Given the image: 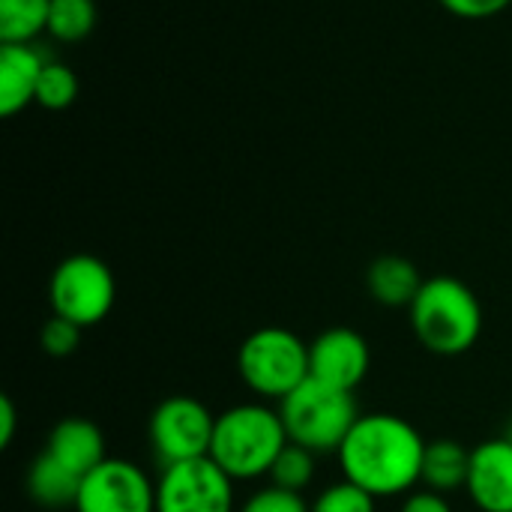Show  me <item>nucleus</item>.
Instances as JSON below:
<instances>
[{
  "label": "nucleus",
  "mask_w": 512,
  "mask_h": 512,
  "mask_svg": "<svg viewBox=\"0 0 512 512\" xmlns=\"http://www.w3.org/2000/svg\"><path fill=\"white\" fill-rule=\"evenodd\" d=\"M468 471H471V450L453 438H438L426 444L420 486L450 498L453 492L468 486Z\"/></svg>",
  "instance_id": "2eb2a0df"
},
{
  "label": "nucleus",
  "mask_w": 512,
  "mask_h": 512,
  "mask_svg": "<svg viewBox=\"0 0 512 512\" xmlns=\"http://www.w3.org/2000/svg\"><path fill=\"white\" fill-rule=\"evenodd\" d=\"M156 512H237L234 480L210 456L168 465L156 480Z\"/></svg>",
  "instance_id": "6e6552de"
},
{
  "label": "nucleus",
  "mask_w": 512,
  "mask_h": 512,
  "mask_svg": "<svg viewBox=\"0 0 512 512\" xmlns=\"http://www.w3.org/2000/svg\"><path fill=\"white\" fill-rule=\"evenodd\" d=\"M42 453H48L57 465L72 471L78 480H84L90 471H96L108 459L105 435L87 417H63L48 432V441H45Z\"/></svg>",
  "instance_id": "f8f14e48"
},
{
  "label": "nucleus",
  "mask_w": 512,
  "mask_h": 512,
  "mask_svg": "<svg viewBox=\"0 0 512 512\" xmlns=\"http://www.w3.org/2000/svg\"><path fill=\"white\" fill-rule=\"evenodd\" d=\"M216 414L192 396L162 399L147 423L150 450L162 468L210 456Z\"/></svg>",
  "instance_id": "0eeeda50"
},
{
  "label": "nucleus",
  "mask_w": 512,
  "mask_h": 512,
  "mask_svg": "<svg viewBox=\"0 0 512 512\" xmlns=\"http://www.w3.org/2000/svg\"><path fill=\"white\" fill-rule=\"evenodd\" d=\"M42 51L33 45H0V114L15 117L36 102V87L45 69Z\"/></svg>",
  "instance_id": "ddd939ff"
},
{
  "label": "nucleus",
  "mask_w": 512,
  "mask_h": 512,
  "mask_svg": "<svg viewBox=\"0 0 512 512\" xmlns=\"http://www.w3.org/2000/svg\"><path fill=\"white\" fill-rule=\"evenodd\" d=\"M78 489H81V480L72 471H66L63 465H57L48 453H39L30 462L27 495L33 504H39L45 510H66V507H75Z\"/></svg>",
  "instance_id": "dca6fc26"
},
{
  "label": "nucleus",
  "mask_w": 512,
  "mask_h": 512,
  "mask_svg": "<svg viewBox=\"0 0 512 512\" xmlns=\"http://www.w3.org/2000/svg\"><path fill=\"white\" fill-rule=\"evenodd\" d=\"M426 438L399 414H360L336 459L342 477L372 498H405L420 486Z\"/></svg>",
  "instance_id": "f257e3e1"
},
{
  "label": "nucleus",
  "mask_w": 512,
  "mask_h": 512,
  "mask_svg": "<svg viewBox=\"0 0 512 512\" xmlns=\"http://www.w3.org/2000/svg\"><path fill=\"white\" fill-rule=\"evenodd\" d=\"M15 426H18V411L12 405L9 396H0V447H9L15 438Z\"/></svg>",
  "instance_id": "a878e982"
},
{
  "label": "nucleus",
  "mask_w": 512,
  "mask_h": 512,
  "mask_svg": "<svg viewBox=\"0 0 512 512\" xmlns=\"http://www.w3.org/2000/svg\"><path fill=\"white\" fill-rule=\"evenodd\" d=\"M237 512H312V504L300 492H288L270 483L252 492Z\"/></svg>",
  "instance_id": "4be33fe9"
},
{
  "label": "nucleus",
  "mask_w": 512,
  "mask_h": 512,
  "mask_svg": "<svg viewBox=\"0 0 512 512\" xmlns=\"http://www.w3.org/2000/svg\"><path fill=\"white\" fill-rule=\"evenodd\" d=\"M504 438H507V441H510V444H512V420H510V423H507V429H504Z\"/></svg>",
  "instance_id": "bb28decb"
},
{
  "label": "nucleus",
  "mask_w": 512,
  "mask_h": 512,
  "mask_svg": "<svg viewBox=\"0 0 512 512\" xmlns=\"http://www.w3.org/2000/svg\"><path fill=\"white\" fill-rule=\"evenodd\" d=\"M279 417L291 444L324 456L339 453L342 441L360 420V408L354 393L306 378L294 393L279 402Z\"/></svg>",
  "instance_id": "20e7f679"
},
{
  "label": "nucleus",
  "mask_w": 512,
  "mask_h": 512,
  "mask_svg": "<svg viewBox=\"0 0 512 512\" xmlns=\"http://www.w3.org/2000/svg\"><path fill=\"white\" fill-rule=\"evenodd\" d=\"M237 372L258 399L282 402L309 378V342L285 327H261L243 339Z\"/></svg>",
  "instance_id": "39448f33"
},
{
  "label": "nucleus",
  "mask_w": 512,
  "mask_h": 512,
  "mask_svg": "<svg viewBox=\"0 0 512 512\" xmlns=\"http://www.w3.org/2000/svg\"><path fill=\"white\" fill-rule=\"evenodd\" d=\"M417 342L438 357H459L480 342V297L456 276H432L408 306Z\"/></svg>",
  "instance_id": "7ed1b4c3"
},
{
  "label": "nucleus",
  "mask_w": 512,
  "mask_h": 512,
  "mask_svg": "<svg viewBox=\"0 0 512 512\" xmlns=\"http://www.w3.org/2000/svg\"><path fill=\"white\" fill-rule=\"evenodd\" d=\"M465 492L480 512H512V444L504 435L471 450Z\"/></svg>",
  "instance_id": "9b49d317"
},
{
  "label": "nucleus",
  "mask_w": 512,
  "mask_h": 512,
  "mask_svg": "<svg viewBox=\"0 0 512 512\" xmlns=\"http://www.w3.org/2000/svg\"><path fill=\"white\" fill-rule=\"evenodd\" d=\"M372 369V351L363 333L330 327L309 342V378L354 393Z\"/></svg>",
  "instance_id": "9d476101"
},
{
  "label": "nucleus",
  "mask_w": 512,
  "mask_h": 512,
  "mask_svg": "<svg viewBox=\"0 0 512 512\" xmlns=\"http://www.w3.org/2000/svg\"><path fill=\"white\" fill-rule=\"evenodd\" d=\"M399 512H453V507H450L447 495H438V492L423 486V489H414L402 498Z\"/></svg>",
  "instance_id": "393cba45"
},
{
  "label": "nucleus",
  "mask_w": 512,
  "mask_h": 512,
  "mask_svg": "<svg viewBox=\"0 0 512 512\" xmlns=\"http://www.w3.org/2000/svg\"><path fill=\"white\" fill-rule=\"evenodd\" d=\"M81 327L78 324H72V321H66V318H60V315H51L45 324H42V330H39V348L48 354V357H69V354H75L78 351V342H81Z\"/></svg>",
  "instance_id": "5701e85b"
},
{
  "label": "nucleus",
  "mask_w": 512,
  "mask_h": 512,
  "mask_svg": "<svg viewBox=\"0 0 512 512\" xmlns=\"http://www.w3.org/2000/svg\"><path fill=\"white\" fill-rule=\"evenodd\" d=\"M117 300V282L108 264L96 255L63 258L48 279L51 315H60L81 330L102 324Z\"/></svg>",
  "instance_id": "423d86ee"
},
{
  "label": "nucleus",
  "mask_w": 512,
  "mask_h": 512,
  "mask_svg": "<svg viewBox=\"0 0 512 512\" xmlns=\"http://www.w3.org/2000/svg\"><path fill=\"white\" fill-rule=\"evenodd\" d=\"M315 453L300 447V444H285V450L279 453V459L273 462L270 468V483L279 486V489H288V492H306L315 480Z\"/></svg>",
  "instance_id": "6ab92c4d"
},
{
  "label": "nucleus",
  "mask_w": 512,
  "mask_h": 512,
  "mask_svg": "<svg viewBox=\"0 0 512 512\" xmlns=\"http://www.w3.org/2000/svg\"><path fill=\"white\" fill-rule=\"evenodd\" d=\"M78 99V75L57 60H48L36 87V105L48 111H63Z\"/></svg>",
  "instance_id": "aec40b11"
},
{
  "label": "nucleus",
  "mask_w": 512,
  "mask_h": 512,
  "mask_svg": "<svg viewBox=\"0 0 512 512\" xmlns=\"http://www.w3.org/2000/svg\"><path fill=\"white\" fill-rule=\"evenodd\" d=\"M512 0H441V6L459 18H492L504 12Z\"/></svg>",
  "instance_id": "b1692460"
},
{
  "label": "nucleus",
  "mask_w": 512,
  "mask_h": 512,
  "mask_svg": "<svg viewBox=\"0 0 512 512\" xmlns=\"http://www.w3.org/2000/svg\"><path fill=\"white\" fill-rule=\"evenodd\" d=\"M423 276L414 267V261L402 258V255H381L372 261L369 273H366V288L372 294L375 303L387 306V309H408L414 303V297L423 288Z\"/></svg>",
  "instance_id": "4468645a"
},
{
  "label": "nucleus",
  "mask_w": 512,
  "mask_h": 512,
  "mask_svg": "<svg viewBox=\"0 0 512 512\" xmlns=\"http://www.w3.org/2000/svg\"><path fill=\"white\" fill-rule=\"evenodd\" d=\"M75 512H156V483L129 459H105L81 480Z\"/></svg>",
  "instance_id": "1a4fd4ad"
},
{
  "label": "nucleus",
  "mask_w": 512,
  "mask_h": 512,
  "mask_svg": "<svg viewBox=\"0 0 512 512\" xmlns=\"http://www.w3.org/2000/svg\"><path fill=\"white\" fill-rule=\"evenodd\" d=\"M51 0H0V42L30 45L39 33H48Z\"/></svg>",
  "instance_id": "f3484780"
},
{
  "label": "nucleus",
  "mask_w": 512,
  "mask_h": 512,
  "mask_svg": "<svg viewBox=\"0 0 512 512\" xmlns=\"http://www.w3.org/2000/svg\"><path fill=\"white\" fill-rule=\"evenodd\" d=\"M288 444L279 408L264 402H243L216 414L210 459L237 483L270 477L273 462Z\"/></svg>",
  "instance_id": "f03ea898"
},
{
  "label": "nucleus",
  "mask_w": 512,
  "mask_h": 512,
  "mask_svg": "<svg viewBox=\"0 0 512 512\" xmlns=\"http://www.w3.org/2000/svg\"><path fill=\"white\" fill-rule=\"evenodd\" d=\"M375 504L378 498H372L366 489L342 477L339 483H330L315 495L312 512H375Z\"/></svg>",
  "instance_id": "412c9836"
},
{
  "label": "nucleus",
  "mask_w": 512,
  "mask_h": 512,
  "mask_svg": "<svg viewBox=\"0 0 512 512\" xmlns=\"http://www.w3.org/2000/svg\"><path fill=\"white\" fill-rule=\"evenodd\" d=\"M96 3L93 0H51L48 33L60 42H81L96 27Z\"/></svg>",
  "instance_id": "a211bd4d"
}]
</instances>
